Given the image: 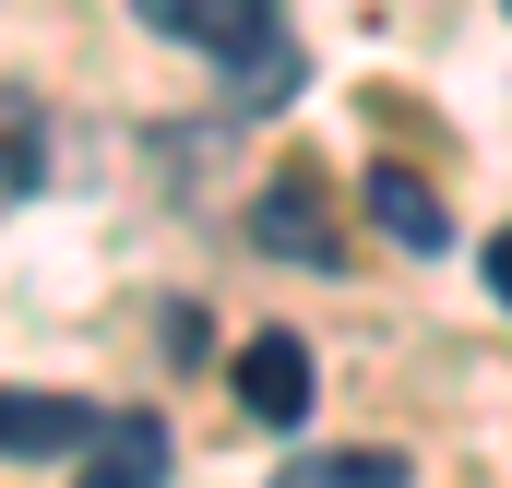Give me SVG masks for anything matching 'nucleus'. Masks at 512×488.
<instances>
[{"instance_id":"nucleus-1","label":"nucleus","mask_w":512,"mask_h":488,"mask_svg":"<svg viewBox=\"0 0 512 488\" xmlns=\"http://www.w3.org/2000/svg\"><path fill=\"white\" fill-rule=\"evenodd\" d=\"M96 429H108V405H84V393H0V453L12 465H84Z\"/></svg>"},{"instance_id":"nucleus-2","label":"nucleus","mask_w":512,"mask_h":488,"mask_svg":"<svg viewBox=\"0 0 512 488\" xmlns=\"http://www.w3.org/2000/svg\"><path fill=\"white\" fill-rule=\"evenodd\" d=\"M251 239L274 250V262H298V274H334V262H346V239H334V215H322V191H310L298 167H286V179H274V191L251 203Z\"/></svg>"},{"instance_id":"nucleus-3","label":"nucleus","mask_w":512,"mask_h":488,"mask_svg":"<svg viewBox=\"0 0 512 488\" xmlns=\"http://www.w3.org/2000/svg\"><path fill=\"white\" fill-rule=\"evenodd\" d=\"M239 405H251L262 429H298L310 417V346L298 334H251L239 346Z\"/></svg>"},{"instance_id":"nucleus-4","label":"nucleus","mask_w":512,"mask_h":488,"mask_svg":"<svg viewBox=\"0 0 512 488\" xmlns=\"http://www.w3.org/2000/svg\"><path fill=\"white\" fill-rule=\"evenodd\" d=\"M155 36H191V48H215V60H239L274 36V0H131Z\"/></svg>"},{"instance_id":"nucleus-5","label":"nucleus","mask_w":512,"mask_h":488,"mask_svg":"<svg viewBox=\"0 0 512 488\" xmlns=\"http://www.w3.org/2000/svg\"><path fill=\"white\" fill-rule=\"evenodd\" d=\"M72 488H167V429L155 417H108L96 453L72 465Z\"/></svg>"},{"instance_id":"nucleus-6","label":"nucleus","mask_w":512,"mask_h":488,"mask_svg":"<svg viewBox=\"0 0 512 488\" xmlns=\"http://www.w3.org/2000/svg\"><path fill=\"white\" fill-rule=\"evenodd\" d=\"M370 227L405 239V250H441V239H453V203H441L417 167H370Z\"/></svg>"},{"instance_id":"nucleus-7","label":"nucleus","mask_w":512,"mask_h":488,"mask_svg":"<svg viewBox=\"0 0 512 488\" xmlns=\"http://www.w3.org/2000/svg\"><path fill=\"white\" fill-rule=\"evenodd\" d=\"M417 465L382 453V441H346V453H298V465H274V488H405Z\"/></svg>"},{"instance_id":"nucleus-8","label":"nucleus","mask_w":512,"mask_h":488,"mask_svg":"<svg viewBox=\"0 0 512 488\" xmlns=\"http://www.w3.org/2000/svg\"><path fill=\"white\" fill-rule=\"evenodd\" d=\"M36 179H48V143H36V108H24V96H0V215H12V203H24Z\"/></svg>"},{"instance_id":"nucleus-9","label":"nucleus","mask_w":512,"mask_h":488,"mask_svg":"<svg viewBox=\"0 0 512 488\" xmlns=\"http://www.w3.org/2000/svg\"><path fill=\"white\" fill-rule=\"evenodd\" d=\"M298 72H310V60H298L286 36H262V48H239V60H227V84H239V108H286V96H298Z\"/></svg>"},{"instance_id":"nucleus-10","label":"nucleus","mask_w":512,"mask_h":488,"mask_svg":"<svg viewBox=\"0 0 512 488\" xmlns=\"http://www.w3.org/2000/svg\"><path fill=\"white\" fill-rule=\"evenodd\" d=\"M489 298H501V310H512V227H501V239H489Z\"/></svg>"}]
</instances>
